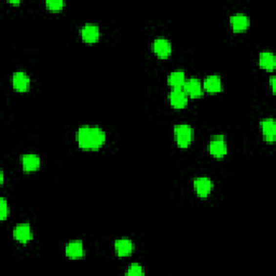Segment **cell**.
<instances>
[{"mask_svg":"<svg viewBox=\"0 0 276 276\" xmlns=\"http://www.w3.org/2000/svg\"><path fill=\"white\" fill-rule=\"evenodd\" d=\"M77 142L85 150H97L106 142V134L101 127L85 126L77 131Z\"/></svg>","mask_w":276,"mask_h":276,"instance_id":"1","label":"cell"},{"mask_svg":"<svg viewBox=\"0 0 276 276\" xmlns=\"http://www.w3.org/2000/svg\"><path fill=\"white\" fill-rule=\"evenodd\" d=\"M176 143L180 148H187L193 140V129L188 124H178L174 127Z\"/></svg>","mask_w":276,"mask_h":276,"instance_id":"2","label":"cell"},{"mask_svg":"<svg viewBox=\"0 0 276 276\" xmlns=\"http://www.w3.org/2000/svg\"><path fill=\"white\" fill-rule=\"evenodd\" d=\"M228 147H227V142L223 136L217 135L213 136L211 142H210V152L212 155L215 158H222L227 154Z\"/></svg>","mask_w":276,"mask_h":276,"instance_id":"3","label":"cell"},{"mask_svg":"<svg viewBox=\"0 0 276 276\" xmlns=\"http://www.w3.org/2000/svg\"><path fill=\"white\" fill-rule=\"evenodd\" d=\"M13 237L15 241L26 244L33 239V231L28 223H21L13 229Z\"/></svg>","mask_w":276,"mask_h":276,"instance_id":"4","label":"cell"},{"mask_svg":"<svg viewBox=\"0 0 276 276\" xmlns=\"http://www.w3.org/2000/svg\"><path fill=\"white\" fill-rule=\"evenodd\" d=\"M193 187L200 197H207L212 190V182L207 177H197L193 181Z\"/></svg>","mask_w":276,"mask_h":276,"instance_id":"5","label":"cell"},{"mask_svg":"<svg viewBox=\"0 0 276 276\" xmlns=\"http://www.w3.org/2000/svg\"><path fill=\"white\" fill-rule=\"evenodd\" d=\"M100 36V27L96 24H86L81 29V37L86 43H95Z\"/></svg>","mask_w":276,"mask_h":276,"instance_id":"6","label":"cell"},{"mask_svg":"<svg viewBox=\"0 0 276 276\" xmlns=\"http://www.w3.org/2000/svg\"><path fill=\"white\" fill-rule=\"evenodd\" d=\"M12 85L18 92H27L30 86V79L24 71H17L12 76Z\"/></svg>","mask_w":276,"mask_h":276,"instance_id":"7","label":"cell"},{"mask_svg":"<svg viewBox=\"0 0 276 276\" xmlns=\"http://www.w3.org/2000/svg\"><path fill=\"white\" fill-rule=\"evenodd\" d=\"M184 91L191 98H199L203 95V85L199 79L190 78L189 80H186L185 82Z\"/></svg>","mask_w":276,"mask_h":276,"instance_id":"8","label":"cell"},{"mask_svg":"<svg viewBox=\"0 0 276 276\" xmlns=\"http://www.w3.org/2000/svg\"><path fill=\"white\" fill-rule=\"evenodd\" d=\"M170 105L176 109H182L188 104V95L181 88H173V91L170 93Z\"/></svg>","mask_w":276,"mask_h":276,"instance_id":"9","label":"cell"},{"mask_svg":"<svg viewBox=\"0 0 276 276\" xmlns=\"http://www.w3.org/2000/svg\"><path fill=\"white\" fill-rule=\"evenodd\" d=\"M153 52L158 55L160 59H168L171 53L170 42L165 38H158L153 42Z\"/></svg>","mask_w":276,"mask_h":276,"instance_id":"10","label":"cell"},{"mask_svg":"<svg viewBox=\"0 0 276 276\" xmlns=\"http://www.w3.org/2000/svg\"><path fill=\"white\" fill-rule=\"evenodd\" d=\"M260 127H261L264 139L267 140L268 143L275 142L276 124H275L274 119L269 118V119L262 120V121L260 122Z\"/></svg>","mask_w":276,"mask_h":276,"instance_id":"11","label":"cell"},{"mask_svg":"<svg viewBox=\"0 0 276 276\" xmlns=\"http://www.w3.org/2000/svg\"><path fill=\"white\" fill-rule=\"evenodd\" d=\"M114 251L119 257H127L134 251V244L128 238H120L114 242Z\"/></svg>","mask_w":276,"mask_h":276,"instance_id":"12","label":"cell"},{"mask_svg":"<svg viewBox=\"0 0 276 276\" xmlns=\"http://www.w3.org/2000/svg\"><path fill=\"white\" fill-rule=\"evenodd\" d=\"M66 256L71 259H80L85 256V247L81 241H72L66 245L65 248Z\"/></svg>","mask_w":276,"mask_h":276,"instance_id":"13","label":"cell"},{"mask_svg":"<svg viewBox=\"0 0 276 276\" xmlns=\"http://www.w3.org/2000/svg\"><path fill=\"white\" fill-rule=\"evenodd\" d=\"M230 24L234 32H244L249 26V20L246 14L236 13L230 18Z\"/></svg>","mask_w":276,"mask_h":276,"instance_id":"14","label":"cell"},{"mask_svg":"<svg viewBox=\"0 0 276 276\" xmlns=\"http://www.w3.org/2000/svg\"><path fill=\"white\" fill-rule=\"evenodd\" d=\"M41 161L37 154H25L22 157L23 170L26 173L38 170L40 168Z\"/></svg>","mask_w":276,"mask_h":276,"instance_id":"15","label":"cell"},{"mask_svg":"<svg viewBox=\"0 0 276 276\" xmlns=\"http://www.w3.org/2000/svg\"><path fill=\"white\" fill-rule=\"evenodd\" d=\"M203 88L208 93H218L221 91L222 85H221V79L219 76L217 75H212L205 78L204 83H203Z\"/></svg>","mask_w":276,"mask_h":276,"instance_id":"16","label":"cell"},{"mask_svg":"<svg viewBox=\"0 0 276 276\" xmlns=\"http://www.w3.org/2000/svg\"><path fill=\"white\" fill-rule=\"evenodd\" d=\"M259 65L263 69L272 71L275 67V56L271 52H262L259 55Z\"/></svg>","mask_w":276,"mask_h":276,"instance_id":"17","label":"cell"},{"mask_svg":"<svg viewBox=\"0 0 276 276\" xmlns=\"http://www.w3.org/2000/svg\"><path fill=\"white\" fill-rule=\"evenodd\" d=\"M186 82V75L184 71H174L169 76L168 83L173 88H181Z\"/></svg>","mask_w":276,"mask_h":276,"instance_id":"18","label":"cell"},{"mask_svg":"<svg viewBox=\"0 0 276 276\" xmlns=\"http://www.w3.org/2000/svg\"><path fill=\"white\" fill-rule=\"evenodd\" d=\"M45 6L51 11H60L64 8L65 2L63 0H48V1H45Z\"/></svg>","mask_w":276,"mask_h":276,"instance_id":"19","label":"cell"},{"mask_svg":"<svg viewBox=\"0 0 276 276\" xmlns=\"http://www.w3.org/2000/svg\"><path fill=\"white\" fill-rule=\"evenodd\" d=\"M9 216V205L7 200L4 197H1L0 200V219L6 220Z\"/></svg>","mask_w":276,"mask_h":276,"instance_id":"20","label":"cell"},{"mask_svg":"<svg viewBox=\"0 0 276 276\" xmlns=\"http://www.w3.org/2000/svg\"><path fill=\"white\" fill-rule=\"evenodd\" d=\"M144 274H145L144 269L142 265L138 263H132L127 271V275H144Z\"/></svg>","mask_w":276,"mask_h":276,"instance_id":"21","label":"cell"},{"mask_svg":"<svg viewBox=\"0 0 276 276\" xmlns=\"http://www.w3.org/2000/svg\"><path fill=\"white\" fill-rule=\"evenodd\" d=\"M270 85H271V87H272V90L274 92L275 91V77H271Z\"/></svg>","mask_w":276,"mask_h":276,"instance_id":"22","label":"cell"},{"mask_svg":"<svg viewBox=\"0 0 276 276\" xmlns=\"http://www.w3.org/2000/svg\"><path fill=\"white\" fill-rule=\"evenodd\" d=\"M3 180H4L3 171H0V182H1V184H3Z\"/></svg>","mask_w":276,"mask_h":276,"instance_id":"23","label":"cell"}]
</instances>
